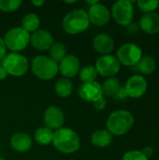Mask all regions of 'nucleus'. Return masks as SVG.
Instances as JSON below:
<instances>
[{
	"label": "nucleus",
	"mask_w": 159,
	"mask_h": 160,
	"mask_svg": "<svg viewBox=\"0 0 159 160\" xmlns=\"http://www.w3.org/2000/svg\"><path fill=\"white\" fill-rule=\"evenodd\" d=\"M113 98L116 100V101H125L128 98V96L125 90V87H122L118 90V92L115 94V96L113 97Z\"/></svg>",
	"instance_id": "31"
},
{
	"label": "nucleus",
	"mask_w": 159,
	"mask_h": 160,
	"mask_svg": "<svg viewBox=\"0 0 159 160\" xmlns=\"http://www.w3.org/2000/svg\"><path fill=\"white\" fill-rule=\"evenodd\" d=\"M92 103H93V106L95 107V109L97 110V111H102L107 106V100H106V98L104 97H101V98L96 99Z\"/></svg>",
	"instance_id": "30"
},
{
	"label": "nucleus",
	"mask_w": 159,
	"mask_h": 160,
	"mask_svg": "<svg viewBox=\"0 0 159 160\" xmlns=\"http://www.w3.org/2000/svg\"><path fill=\"white\" fill-rule=\"evenodd\" d=\"M32 5H34L35 7H41L42 5H44L45 4V1H43V0H33L32 2Z\"/></svg>",
	"instance_id": "36"
},
{
	"label": "nucleus",
	"mask_w": 159,
	"mask_h": 160,
	"mask_svg": "<svg viewBox=\"0 0 159 160\" xmlns=\"http://www.w3.org/2000/svg\"><path fill=\"white\" fill-rule=\"evenodd\" d=\"M124 87L128 98L137 99L145 95L147 92L148 83L142 75L136 74L128 78Z\"/></svg>",
	"instance_id": "10"
},
{
	"label": "nucleus",
	"mask_w": 159,
	"mask_h": 160,
	"mask_svg": "<svg viewBox=\"0 0 159 160\" xmlns=\"http://www.w3.org/2000/svg\"><path fill=\"white\" fill-rule=\"evenodd\" d=\"M7 75L8 74H7V70L2 67V65H0V80H4Z\"/></svg>",
	"instance_id": "35"
},
{
	"label": "nucleus",
	"mask_w": 159,
	"mask_h": 160,
	"mask_svg": "<svg viewBox=\"0 0 159 160\" xmlns=\"http://www.w3.org/2000/svg\"><path fill=\"white\" fill-rule=\"evenodd\" d=\"M79 96L85 101L93 102L96 99L103 97L101 84L97 82H82L79 88Z\"/></svg>",
	"instance_id": "15"
},
{
	"label": "nucleus",
	"mask_w": 159,
	"mask_h": 160,
	"mask_svg": "<svg viewBox=\"0 0 159 160\" xmlns=\"http://www.w3.org/2000/svg\"><path fill=\"white\" fill-rule=\"evenodd\" d=\"M1 65L7 70L8 75L14 77L24 75L29 68L28 59L18 52H10L7 54L1 61Z\"/></svg>",
	"instance_id": "5"
},
{
	"label": "nucleus",
	"mask_w": 159,
	"mask_h": 160,
	"mask_svg": "<svg viewBox=\"0 0 159 160\" xmlns=\"http://www.w3.org/2000/svg\"><path fill=\"white\" fill-rule=\"evenodd\" d=\"M134 1L120 0L113 3L111 9V16L116 23L122 26H128L134 19Z\"/></svg>",
	"instance_id": "7"
},
{
	"label": "nucleus",
	"mask_w": 159,
	"mask_h": 160,
	"mask_svg": "<svg viewBox=\"0 0 159 160\" xmlns=\"http://www.w3.org/2000/svg\"><path fill=\"white\" fill-rule=\"evenodd\" d=\"M101 88H102L103 97L104 96H106V97H114L115 94L118 92V90L121 88V82L115 77L108 78L101 84Z\"/></svg>",
	"instance_id": "23"
},
{
	"label": "nucleus",
	"mask_w": 159,
	"mask_h": 160,
	"mask_svg": "<svg viewBox=\"0 0 159 160\" xmlns=\"http://www.w3.org/2000/svg\"><path fill=\"white\" fill-rule=\"evenodd\" d=\"M3 39L7 49L17 52L24 50L29 45L30 34L22 27H13L6 33Z\"/></svg>",
	"instance_id": "6"
},
{
	"label": "nucleus",
	"mask_w": 159,
	"mask_h": 160,
	"mask_svg": "<svg viewBox=\"0 0 159 160\" xmlns=\"http://www.w3.org/2000/svg\"><path fill=\"white\" fill-rule=\"evenodd\" d=\"M39 24H40L39 17L36 13H28L22 18L21 27L30 34L38 30Z\"/></svg>",
	"instance_id": "21"
},
{
	"label": "nucleus",
	"mask_w": 159,
	"mask_h": 160,
	"mask_svg": "<svg viewBox=\"0 0 159 160\" xmlns=\"http://www.w3.org/2000/svg\"><path fill=\"white\" fill-rule=\"evenodd\" d=\"M136 4H137L139 9L143 12V14L156 12V10L159 7L158 0H152V1L139 0V1L136 2Z\"/></svg>",
	"instance_id": "27"
},
{
	"label": "nucleus",
	"mask_w": 159,
	"mask_h": 160,
	"mask_svg": "<svg viewBox=\"0 0 159 160\" xmlns=\"http://www.w3.org/2000/svg\"><path fill=\"white\" fill-rule=\"evenodd\" d=\"M22 4L21 0H0V10L3 12H12L17 10Z\"/></svg>",
	"instance_id": "28"
},
{
	"label": "nucleus",
	"mask_w": 159,
	"mask_h": 160,
	"mask_svg": "<svg viewBox=\"0 0 159 160\" xmlns=\"http://www.w3.org/2000/svg\"><path fill=\"white\" fill-rule=\"evenodd\" d=\"M120 65L126 67H134L142 57V48L133 42L123 44L117 51L116 56Z\"/></svg>",
	"instance_id": "8"
},
{
	"label": "nucleus",
	"mask_w": 159,
	"mask_h": 160,
	"mask_svg": "<svg viewBox=\"0 0 159 160\" xmlns=\"http://www.w3.org/2000/svg\"><path fill=\"white\" fill-rule=\"evenodd\" d=\"M127 31L129 32V33H131V34H136L139 30H140V26H139V24L138 23H136V22H131L128 26H127Z\"/></svg>",
	"instance_id": "33"
},
{
	"label": "nucleus",
	"mask_w": 159,
	"mask_h": 160,
	"mask_svg": "<svg viewBox=\"0 0 159 160\" xmlns=\"http://www.w3.org/2000/svg\"><path fill=\"white\" fill-rule=\"evenodd\" d=\"M122 160H149L140 150H132L127 152L123 158Z\"/></svg>",
	"instance_id": "29"
},
{
	"label": "nucleus",
	"mask_w": 159,
	"mask_h": 160,
	"mask_svg": "<svg viewBox=\"0 0 159 160\" xmlns=\"http://www.w3.org/2000/svg\"><path fill=\"white\" fill-rule=\"evenodd\" d=\"M142 153L149 159L152 156H153V154H154V150H153V148L152 147H150V146H145V147H143L142 148Z\"/></svg>",
	"instance_id": "34"
},
{
	"label": "nucleus",
	"mask_w": 159,
	"mask_h": 160,
	"mask_svg": "<svg viewBox=\"0 0 159 160\" xmlns=\"http://www.w3.org/2000/svg\"><path fill=\"white\" fill-rule=\"evenodd\" d=\"M0 160H6L4 158H2V157H0Z\"/></svg>",
	"instance_id": "39"
},
{
	"label": "nucleus",
	"mask_w": 159,
	"mask_h": 160,
	"mask_svg": "<svg viewBox=\"0 0 159 160\" xmlns=\"http://www.w3.org/2000/svg\"><path fill=\"white\" fill-rule=\"evenodd\" d=\"M35 141L41 145H49L50 143H52L53 140V131L50 128L43 127L39 128L35 131L34 134Z\"/></svg>",
	"instance_id": "24"
},
{
	"label": "nucleus",
	"mask_w": 159,
	"mask_h": 160,
	"mask_svg": "<svg viewBox=\"0 0 159 160\" xmlns=\"http://www.w3.org/2000/svg\"><path fill=\"white\" fill-rule=\"evenodd\" d=\"M66 55L67 49L65 45L61 42H55L50 48V57L56 63H59Z\"/></svg>",
	"instance_id": "26"
},
{
	"label": "nucleus",
	"mask_w": 159,
	"mask_h": 160,
	"mask_svg": "<svg viewBox=\"0 0 159 160\" xmlns=\"http://www.w3.org/2000/svg\"><path fill=\"white\" fill-rule=\"evenodd\" d=\"M139 26L141 30L149 35L159 33V14L157 12L146 13L140 18Z\"/></svg>",
	"instance_id": "17"
},
{
	"label": "nucleus",
	"mask_w": 159,
	"mask_h": 160,
	"mask_svg": "<svg viewBox=\"0 0 159 160\" xmlns=\"http://www.w3.org/2000/svg\"><path fill=\"white\" fill-rule=\"evenodd\" d=\"M66 4H75L77 3V0H74V1H65Z\"/></svg>",
	"instance_id": "38"
},
{
	"label": "nucleus",
	"mask_w": 159,
	"mask_h": 160,
	"mask_svg": "<svg viewBox=\"0 0 159 160\" xmlns=\"http://www.w3.org/2000/svg\"><path fill=\"white\" fill-rule=\"evenodd\" d=\"M88 18L90 23H93L97 26H104L110 22L111 20V11L103 4H97L91 6L88 9Z\"/></svg>",
	"instance_id": "12"
},
{
	"label": "nucleus",
	"mask_w": 159,
	"mask_h": 160,
	"mask_svg": "<svg viewBox=\"0 0 159 160\" xmlns=\"http://www.w3.org/2000/svg\"><path fill=\"white\" fill-rule=\"evenodd\" d=\"M81 69V63L77 56L73 54L66 55L58 63V72H60L64 78L69 79L79 74Z\"/></svg>",
	"instance_id": "13"
},
{
	"label": "nucleus",
	"mask_w": 159,
	"mask_h": 160,
	"mask_svg": "<svg viewBox=\"0 0 159 160\" xmlns=\"http://www.w3.org/2000/svg\"><path fill=\"white\" fill-rule=\"evenodd\" d=\"M43 122L46 128L51 130H58L63 128L65 123V116L63 111L57 106H50L43 114Z\"/></svg>",
	"instance_id": "11"
},
{
	"label": "nucleus",
	"mask_w": 159,
	"mask_h": 160,
	"mask_svg": "<svg viewBox=\"0 0 159 160\" xmlns=\"http://www.w3.org/2000/svg\"><path fill=\"white\" fill-rule=\"evenodd\" d=\"M97 71L94 66L88 65L83 68H82L79 71L80 80L82 82H96V79L97 77Z\"/></svg>",
	"instance_id": "25"
},
{
	"label": "nucleus",
	"mask_w": 159,
	"mask_h": 160,
	"mask_svg": "<svg viewBox=\"0 0 159 160\" xmlns=\"http://www.w3.org/2000/svg\"><path fill=\"white\" fill-rule=\"evenodd\" d=\"M112 135L106 129H100L95 131L91 136V143L98 148H104L109 146L112 142Z\"/></svg>",
	"instance_id": "20"
},
{
	"label": "nucleus",
	"mask_w": 159,
	"mask_h": 160,
	"mask_svg": "<svg viewBox=\"0 0 159 160\" xmlns=\"http://www.w3.org/2000/svg\"><path fill=\"white\" fill-rule=\"evenodd\" d=\"M54 89H55V92H56L57 96H59L62 98H68L72 94L73 84L69 81V79L60 78L56 82Z\"/></svg>",
	"instance_id": "22"
},
{
	"label": "nucleus",
	"mask_w": 159,
	"mask_h": 160,
	"mask_svg": "<svg viewBox=\"0 0 159 160\" xmlns=\"http://www.w3.org/2000/svg\"><path fill=\"white\" fill-rule=\"evenodd\" d=\"M33 145V141L31 137L24 132H18L12 135L10 139L11 148L19 153L28 152Z\"/></svg>",
	"instance_id": "18"
},
{
	"label": "nucleus",
	"mask_w": 159,
	"mask_h": 160,
	"mask_svg": "<svg viewBox=\"0 0 159 160\" xmlns=\"http://www.w3.org/2000/svg\"><path fill=\"white\" fill-rule=\"evenodd\" d=\"M95 68L97 71V74L101 75L102 77L112 78L120 71L121 65L115 56L108 54L100 56L97 60Z\"/></svg>",
	"instance_id": "9"
},
{
	"label": "nucleus",
	"mask_w": 159,
	"mask_h": 160,
	"mask_svg": "<svg viewBox=\"0 0 159 160\" xmlns=\"http://www.w3.org/2000/svg\"><path fill=\"white\" fill-rule=\"evenodd\" d=\"M93 47L94 50L102 55L111 54V52L114 49V40L113 38L108 34H97L93 40Z\"/></svg>",
	"instance_id": "16"
},
{
	"label": "nucleus",
	"mask_w": 159,
	"mask_h": 160,
	"mask_svg": "<svg viewBox=\"0 0 159 160\" xmlns=\"http://www.w3.org/2000/svg\"><path fill=\"white\" fill-rule=\"evenodd\" d=\"M0 65H1V61H0Z\"/></svg>",
	"instance_id": "40"
},
{
	"label": "nucleus",
	"mask_w": 159,
	"mask_h": 160,
	"mask_svg": "<svg viewBox=\"0 0 159 160\" xmlns=\"http://www.w3.org/2000/svg\"><path fill=\"white\" fill-rule=\"evenodd\" d=\"M7 47L5 44V41L2 38H0V61L3 60V58L7 55Z\"/></svg>",
	"instance_id": "32"
},
{
	"label": "nucleus",
	"mask_w": 159,
	"mask_h": 160,
	"mask_svg": "<svg viewBox=\"0 0 159 160\" xmlns=\"http://www.w3.org/2000/svg\"><path fill=\"white\" fill-rule=\"evenodd\" d=\"M31 69L38 79L50 81L58 73V63L46 55H37L31 62Z\"/></svg>",
	"instance_id": "4"
},
{
	"label": "nucleus",
	"mask_w": 159,
	"mask_h": 160,
	"mask_svg": "<svg viewBox=\"0 0 159 160\" xmlns=\"http://www.w3.org/2000/svg\"><path fill=\"white\" fill-rule=\"evenodd\" d=\"M134 125V117L127 110H117L112 112L107 120V130L112 136H124Z\"/></svg>",
	"instance_id": "1"
},
{
	"label": "nucleus",
	"mask_w": 159,
	"mask_h": 160,
	"mask_svg": "<svg viewBox=\"0 0 159 160\" xmlns=\"http://www.w3.org/2000/svg\"><path fill=\"white\" fill-rule=\"evenodd\" d=\"M135 67V69L142 73V75H152L157 69V62L153 56L145 55L141 58L138 64Z\"/></svg>",
	"instance_id": "19"
},
{
	"label": "nucleus",
	"mask_w": 159,
	"mask_h": 160,
	"mask_svg": "<svg viewBox=\"0 0 159 160\" xmlns=\"http://www.w3.org/2000/svg\"><path fill=\"white\" fill-rule=\"evenodd\" d=\"M86 3H87L88 5H90V7H91V6H94V5L98 4V3H99V1H98V0H87V1H86Z\"/></svg>",
	"instance_id": "37"
},
{
	"label": "nucleus",
	"mask_w": 159,
	"mask_h": 160,
	"mask_svg": "<svg viewBox=\"0 0 159 160\" xmlns=\"http://www.w3.org/2000/svg\"><path fill=\"white\" fill-rule=\"evenodd\" d=\"M62 25L65 32L69 35L82 33L90 25L88 14L83 9H74L64 17Z\"/></svg>",
	"instance_id": "3"
},
{
	"label": "nucleus",
	"mask_w": 159,
	"mask_h": 160,
	"mask_svg": "<svg viewBox=\"0 0 159 160\" xmlns=\"http://www.w3.org/2000/svg\"><path fill=\"white\" fill-rule=\"evenodd\" d=\"M30 43L33 48L38 51H46L50 50L54 42L53 37L49 31L38 29L30 35Z\"/></svg>",
	"instance_id": "14"
},
{
	"label": "nucleus",
	"mask_w": 159,
	"mask_h": 160,
	"mask_svg": "<svg viewBox=\"0 0 159 160\" xmlns=\"http://www.w3.org/2000/svg\"><path fill=\"white\" fill-rule=\"evenodd\" d=\"M52 144L63 154H72L79 150L81 142L78 134L69 128H61L53 132Z\"/></svg>",
	"instance_id": "2"
}]
</instances>
